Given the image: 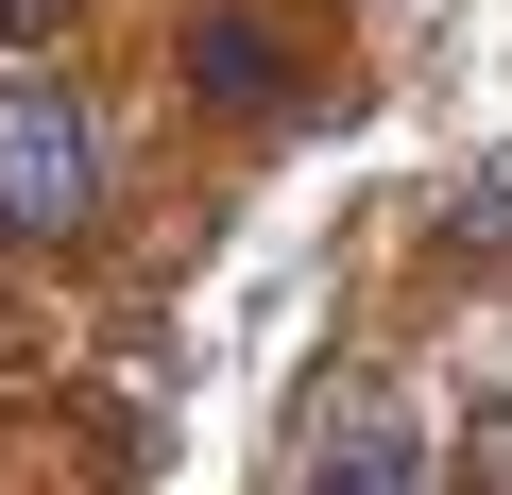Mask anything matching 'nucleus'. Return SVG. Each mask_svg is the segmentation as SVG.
<instances>
[{
    "label": "nucleus",
    "mask_w": 512,
    "mask_h": 495,
    "mask_svg": "<svg viewBox=\"0 0 512 495\" xmlns=\"http://www.w3.org/2000/svg\"><path fill=\"white\" fill-rule=\"evenodd\" d=\"M103 222V120L52 69H0V239H86Z\"/></svg>",
    "instance_id": "1"
},
{
    "label": "nucleus",
    "mask_w": 512,
    "mask_h": 495,
    "mask_svg": "<svg viewBox=\"0 0 512 495\" xmlns=\"http://www.w3.org/2000/svg\"><path fill=\"white\" fill-rule=\"evenodd\" d=\"M291 495H444V444H427V410H410V393H376V376H359V393L308 427Z\"/></svg>",
    "instance_id": "2"
},
{
    "label": "nucleus",
    "mask_w": 512,
    "mask_h": 495,
    "mask_svg": "<svg viewBox=\"0 0 512 495\" xmlns=\"http://www.w3.org/2000/svg\"><path fill=\"white\" fill-rule=\"evenodd\" d=\"M188 86L256 120V103H291V52H274V35H256V18H188Z\"/></svg>",
    "instance_id": "3"
},
{
    "label": "nucleus",
    "mask_w": 512,
    "mask_h": 495,
    "mask_svg": "<svg viewBox=\"0 0 512 495\" xmlns=\"http://www.w3.org/2000/svg\"><path fill=\"white\" fill-rule=\"evenodd\" d=\"M444 257H512V171H495V188H478V205L444 222Z\"/></svg>",
    "instance_id": "4"
},
{
    "label": "nucleus",
    "mask_w": 512,
    "mask_h": 495,
    "mask_svg": "<svg viewBox=\"0 0 512 495\" xmlns=\"http://www.w3.org/2000/svg\"><path fill=\"white\" fill-rule=\"evenodd\" d=\"M478 478H495V495H512V410H495V427H478Z\"/></svg>",
    "instance_id": "5"
}]
</instances>
